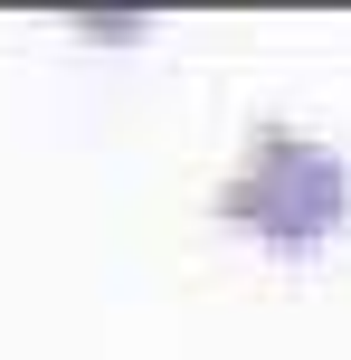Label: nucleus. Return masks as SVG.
<instances>
[{"instance_id":"f257e3e1","label":"nucleus","mask_w":351,"mask_h":360,"mask_svg":"<svg viewBox=\"0 0 351 360\" xmlns=\"http://www.w3.org/2000/svg\"><path fill=\"white\" fill-rule=\"evenodd\" d=\"M219 218L228 228H257L276 256H314L351 218V162L333 143H304V133L266 124L247 143V171L219 190Z\"/></svg>"}]
</instances>
